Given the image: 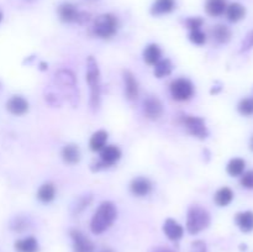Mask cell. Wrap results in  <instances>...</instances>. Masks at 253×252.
Masks as SVG:
<instances>
[{
	"label": "cell",
	"instance_id": "2e32d148",
	"mask_svg": "<svg viewBox=\"0 0 253 252\" xmlns=\"http://www.w3.org/2000/svg\"><path fill=\"white\" fill-rule=\"evenodd\" d=\"M62 160L67 165H77L81 161V148L76 143H68L62 148Z\"/></svg>",
	"mask_w": 253,
	"mask_h": 252
},
{
	"label": "cell",
	"instance_id": "836d02e7",
	"mask_svg": "<svg viewBox=\"0 0 253 252\" xmlns=\"http://www.w3.org/2000/svg\"><path fill=\"white\" fill-rule=\"evenodd\" d=\"M241 185L246 189H253V169L241 175Z\"/></svg>",
	"mask_w": 253,
	"mask_h": 252
},
{
	"label": "cell",
	"instance_id": "1f68e13d",
	"mask_svg": "<svg viewBox=\"0 0 253 252\" xmlns=\"http://www.w3.org/2000/svg\"><path fill=\"white\" fill-rule=\"evenodd\" d=\"M203 24H204V20L199 16L195 17H189V19L185 20V26L193 31V30H202Z\"/></svg>",
	"mask_w": 253,
	"mask_h": 252
},
{
	"label": "cell",
	"instance_id": "603a6c76",
	"mask_svg": "<svg viewBox=\"0 0 253 252\" xmlns=\"http://www.w3.org/2000/svg\"><path fill=\"white\" fill-rule=\"evenodd\" d=\"M226 0H207V2H205V10H207L208 15L212 17L221 16L226 11Z\"/></svg>",
	"mask_w": 253,
	"mask_h": 252
},
{
	"label": "cell",
	"instance_id": "d6986e66",
	"mask_svg": "<svg viewBox=\"0 0 253 252\" xmlns=\"http://www.w3.org/2000/svg\"><path fill=\"white\" fill-rule=\"evenodd\" d=\"M225 14H226L229 21L239 22L246 16V7L240 2H232V4L227 5Z\"/></svg>",
	"mask_w": 253,
	"mask_h": 252
},
{
	"label": "cell",
	"instance_id": "44dd1931",
	"mask_svg": "<svg viewBox=\"0 0 253 252\" xmlns=\"http://www.w3.org/2000/svg\"><path fill=\"white\" fill-rule=\"evenodd\" d=\"M162 59V51H161L160 46L156 43H151L143 49V61L148 64V66H155L158 61Z\"/></svg>",
	"mask_w": 253,
	"mask_h": 252
},
{
	"label": "cell",
	"instance_id": "8d00e7d4",
	"mask_svg": "<svg viewBox=\"0 0 253 252\" xmlns=\"http://www.w3.org/2000/svg\"><path fill=\"white\" fill-rule=\"evenodd\" d=\"M150 252H174L173 250L168 249V247H163V246H160V247H155V249L151 250Z\"/></svg>",
	"mask_w": 253,
	"mask_h": 252
},
{
	"label": "cell",
	"instance_id": "5b68a950",
	"mask_svg": "<svg viewBox=\"0 0 253 252\" xmlns=\"http://www.w3.org/2000/svg\"><path fill=\"white\" fill-rule=\"evenodd\" d=\"M119 20L113 14H103L94 21L93 31L95 36L103 40H109L118 34Z\"/></svg>",
	"mask_w": 253,
	"mask_h": 252
},
{
	"label": "cell",
	"instance_id": "4fadbf2b",
	"mask_svg": "<svg viewBox=\"0 0 253 252\" xmlns=\"http://www.w3.org/2000/svg\"><path fill=\"white\" fill-rule=\"evenodd\" d=\"M79 12L81 11L78 10V7L69 1L62 2L58 6L59 19L63 22H66V24H72V22L78 21Z\"/></svg>",
	"mask_w": 253,
	"mask_h": 252
},
{
	"label": "cell",
	"instance_id": "ab89813d",
	"mask_svg": "<svg viewBox=\"0 0 253 252\" xmlns=\"http://www.w3.org/2000/svg\"><path fill=\"white\" fill-rule=\"evenodd\" d=\"M100 252H114V251L111 249H104L103 251H100Z\"/></svg>",
	"mask_w": 253,
	"mask_h": 252
},
{
	"label": "cell",
	"instance_id": "d4e9b609",
	"mask_svg": "<svg viewBox=\"0 0 253 252\" xmlns=\"http://www.w3.org/2000/svg\"><path fill=\"white\" fill-rule=\"evenodd\" d=\"M211 34L215 41H216L217 43H221V44L227 43V42L231 40V36H232L231 30H230L227 26H225V25H216V26H214Z\"/></svg>",
	"mask_w": 253,
	"mask_h": 252
},
{
	"label": "cell",
	"instance_id": "ac0fdd59",
	"mask_svg": "<svg viewBox=\"0 0 253 252\" xmlns=\"http://www.w3.org/2000/svg\"><path fill=\"white\" fill-rule=\"evenodd\" d=\"M14 249L16 252H39V241L34 236H27L15 241Z\"/></svg>",
	"mask_w": 253,
	"mask_h": 252
},
{
	"label": "cell",
	"instance_id": "f35d334b",
	"mask_svg": "<svg viewBox=\"0 0 253 252\" xmlns=\"http://www.w3.org/2000/svg\"><path fill=\"white\" fill-rule=\"evenodd\" d=\"M250 148H251V151L253 152V135H252L251 140H250Z\"/></svg>",
	"mask_w": 253,
	"mask_h": 252
},
{
	"label": "cell",
	"instance_id": "f1b7e54d",
	"mask_svg": "<svg viewBox=\"0 0 253 252\" xmlns=\"http://www.w3.org/2000/svg\"><path fill=\"white\" fill-rule=\"evenodd\" d=\"M237 110L244 116L253 115V96L252 98H245L237 105Z\"/></svg>",
	"mask_w": 253,
	"mask_h": 252
},
{
	"label": "cell",
	"instance_id": "d590c367",
	"mask_svg": "<svg viewBox=\"0 0 253 252\" xmlns=\"http://www.w3.org/2000/svg\"><path fill=\"white\" fill-rule=\"evenodd\" d=\"M252 47H253V30L246 35V37H245L244 41H242L241 52L249 51V49H251Z\"/></svg>",
	"mask_w": 253,
	"mask_h": 252
},
{
	"label": "cell",
	"instance_id": "9c48e42d",
	"mask_svg": "<svg viewBox=\"0 0 253 252\" xmlns=\"http://www.w3.org/2000/svg\"><path fill=\"white\" fill-rule=\"evenodd\" d=\"M143 114L150 120H158L163 115L162 101L157 96H147L143 101Z\"/></svg>",
	"mask_w": 253,
	"mask_h": 252
},
{
	"label": "cell",
	"instance_id": "8fae6325",
	"mask_svg": "<svg viewBox=\"0 0 253 252\" xmlns=\"http://www.w3.org/2000/svg\"><path fill=\"white\" fill-rule=\"evenodd\" d=\"M6 106V110L9 111L11 115L15 116H21L29 111L30 104L24 96L21 95H12L11 98H9V100L5 104Z\"/></svg>",
	"mask_w": 253,
	"mask_h": 252
},
{
	"label": "cell",
	"instance_id": "ba28073f",
	"mask_svg": "<svg viewBox=\"0 0 253 252\" xmlns=\"http://www.w3.org/2000/svg\"><path fill=\"white\" fill-rule=\"evenodd\" d=\"M182 125L187 128L188 132L194 137L204 140L209 136V130L207 127V124L203 118L199 116H189V115H183L182 120H180Z\"/></svg>",
	"mask_w": 253,
	"mask_h": 252
},
{
	"label": "cell",
	"instance_id": "7c38bea8",
	"mask_svg": "<svg viewBox=\"0 0 253 252\" xmlns=\"http://www.w3.org/2000/svg\"><path fill=\"white\" fill-rule=\"evenodd\" d=\"M130 190L136 197H146L152 192V183L146 177H136L131 180Z\"/></svg>",
	"mask_w": 253,
	"mask_h": 252
},
{
	"label": "cell",
	"instance_id": "484cf974",
	"mask_svg": "<svg viewBox=\"0 0 253 252\" xmlns=\"http://www.w3.org/2000/svg\"><path fill=\"white\" fill-rule=\"evenodd\" d=\"M234 199V192L229 187H222L215 193L214 200L219 207H227Z\"/></svg>",
	"mask_w": 253,
	"mask_h": 252
},
{
	"label": "cell",
	"instance_id": "83f0119b",
	"mask_svg": "<svg viewBox=\"0 0 253 252\" xmlns=\"http://www.w3.org/2000/svg\"><path fill=\"white\" fill-rule=\"evenodd\" d=\"M155 76L157 78H165V77L169 76L173 71V64L170 59H161L155 64Z\"/></svg>",
	"mask_w": 253,
	"mask_h": 252
},
{
	"label": "cell",
	"instance_id": "8992f818",
	"mask_svg": "<svg viewBox=\"0 0 253 252\" xmlns=\"http://www.w3.org/2000/svg\"><path fill=\"white\" fill-rule=\"evenodd\" d=\"M121 150L115 145H106L103 150L100 151V160L96 161L91 165V170L93 172H99L105 168L113 167L114 165L120 161Z\"/></svg>",
	"mask_w": 253,
	"mask_h": 252
},
{
	"label": "cell",
	"instance_id": "ffe728a7",
	"mask_svg": "<svg viewBox=\"0 0 253 252\" xmlns=\"http://www.w3.org/2000/svg\"><path fill=\"white\" fill-rule=\"evenodd\" d=\"M235 221H236V225L242 232L253 231V211H251V210L236 214Z\"/></svg>",
	"mask_w": 253,
	"mask_h": 252
},
{
	"label": "cell",
	"instance_id": "7a4b0ae2",
	"mask_svg": "<svg viewBox=\"0 0 253 252\" xmlns=\"http://www.w3.org/2000/svg\"><path fill=\"white\" fill-rule=\"evenodd\" d=\"M86 83L90 89V108L96 111L101 103V78L98 62L93 56L86 59Z\"/></svg>",
	"mask_w": 253,
	"mask_h": 252
},
{
	"label": "cell",
	"instance_id": "3957f363",
	"mask_svg": "<svg viewBox=\"0 0 253 252\" xmlns=\"http://www.w3.org/2000/svg\"><path fill=\"white\" fill-rule=\"evenodd\" d=\"M211 222V216L207 209L200 205H192L187 214V231L190 235H197L208 229Z\"/></svg>",
	"mask_w": 253,
	"mask_h": 252
},
{
	"label": "cell",
	"instance_id": "e575fe53",
	"mask_svg": "<svg viewBox=\"0 0 253 252\" xmlns=\"http://www.w3.org/2000/svg\"><path fill=\"white\" fill-rule=\"evenodd\" d=\"M190 252H209V251H208V246L204 241H202V240H197V241L192 242V245H190Z\"/></svg>",
	"mask_w": 253,
	"mask_h": 252
},
{
	"label": "cell",
	"instance_id": "e0dca14e",
	"mask_svg": "<svg viewBox=\"0 0 253 252\" xmlns=\"http://www.w3.org/2000/svg\"><path fill=\"white\" fill-rule=\"evenodd\" d=\"M175 0H155L151 6V14L153 16H162L169 14L175 9Z\"/></svg>",
	"mask_w": 253,
	"mask_h": 252
},
{
	"label": "cell",
	"instance_id": "277c9868",
	"mask_svg": "<svg viewBox=\"0 0 253 252\" xmlns=\"http://www.w3.org/2000/svg\"><path fill=\"white\" fill-rule=\"evenodd\" d=\"M54 81L61 86L63 90V95L68 98L69 103L73 106L78 105L79 95L78 89H77V78L74 73L69 69H59L54 74Z\"/></svg>",
	"mask_w": 253,
	"mask_h": 252
},
{
	"label": "cell",
	"instance_id": "f546056e",
	"mask_svg": "<svg viewBox=\"0 0 253 252\" xmlns=\"http://www.w3.org/2000/svg\"><path fill=\"white\" fill-rule=\"evenodd\" d=\"M91 202V195L90 194H85V195H82L77 199V203L73 205V212L74 214H79V212L83 211L84 209L89 207Z\"/></svg>",
	"mask_w": 253,
	"mask_h": 252
},
{
	"label": "cell",
	"instance_id": "9a60e30c",
	"mask_svg": "<svg viewBox=\"0 0 253 252\" xmlns=\"http://www.w3.org/2000/svg\"><path fill=\"white\" fill-rule=\"evenodd\" d=\"M124 85H125V95L128 100H136L138 98V83L135 76L130 71H124Z\"/></svg>",
	"mask_w": 253,
	"mask_h": 252
},
{
	"label": "cell",
	"instance_id": "7402d4cb",
	"mask_svg": "<svg viewBox=\"0 0 253 252\" xmlns=\"http://www.w3.org/2000/svg\"><path fill=\"white\" fill-rule=\"evenodd\" d=\"M108 143V132L105 130H98L91 135L89 140V147L94 152H100Z\"/></svg>",
	"mask_w": 253,
	"mask_h": 252
},
{
	"label": "cell",
	"instance_id": "74e56055",
	"mask_svg": "<svg viewBox=\"0 0 253 252\" xmlns=\"http://www.w3.org/2000/svg\"><path fill=\"white\" fill-rule=\"evenodd\" d=\"M40 67H41L42 71H46V69H47V63H44V62H41V63H40Z\"/></svg>",
	"mask_w": 253,
	"mask_h": 252
},
{
	"label": "cell",
	"instance_id": "52a82bcc",
	"mask_svg": "<svg viewBox=\"0 0 253 252\" xmlns=\"http://www.w3.org/2000/svg\"><path fill=\"white\" fill-rule=\"evenodd\" d=\"M170 94L178 101H187L194 95V84L188 78H178L170 83Z\"/></svg>",
	"mask_w": 253,
	"mask_h": 252
},
{
	"label": "cell",
	"instance_id": "6da1fadb",
	"mask_svg": "<svg viewBox=\"0 0 253 252\" xmlns=\"http://www.w3.org/2000/svg\"><path fill=\"white\" fill-rule=\"evenodd\" d=\"M118 217V209L113 202H103L94 212L90 221V230L93 234L100 235L111 227Z\"/></svg>",
	"mask_w": 253,
	"mask_h": 252
},
{
	"label": "cell",
	"instance_id": "4dcf8cb0",
	"mask_svg": "<svg viewBox=\"0 0 253 252\" xmlns=\"http://www.w3.org/2000/svg\"><path fill=\"white\" fill-rule=\"evenodd\" d=\"M189 40L194 44L202 46L207 42V35L202 31V30H193L189 32Z\"/></svg>",
	"mask_w": 253,
	"mask_h": 252
},
{
	"label": "cell",
	"instance_id": "5bb4252c",
	"mask_svg": "<svg viewBox=\"0 0 253 252\" xmlns=\"http://www.w3.org/2000/svg\"><path fill=\"white\" fill-rule=\"evenodd\" d=\"M163 232L170 241H179L184 235V229L174 219H167L163 224Z\"/></svg>",
	"mask_w": 253,
	"mask_h": 252
},
{
	"label": "cell",
	"instance_id": "4316f807",
	"mask_svg": "<svg viewBox=\"0 0 253 252\" xmlns=\"http://www.w3.org/2000/svg\"><path fill=\"white\" fill-rule=\"evenodd\" d=\"M245 168H246V162L242 158H232L226 166V172L231 177H240L244 174Z\"/></svg>",
	"mask_w": 253,
	"mask_h": 252
},
{
	"label": "cell",
	"instance_id": "d6a6232c",
	"mask_svg": "<svg viewBox=\"0 0 253 252\" xmlns=\"http://www.w3.org/2000/svg\"><path fill=\"white\" fill-rule=\"evenodd\" d=\"M46 101L52 106H61L62 105V98L54 91H47L46 93Z\"/></svg>",
	"mask_w": 253,
	"mask_h": 252
},
{
	"label": "cell",
	"instance_id": "30bf717a",
	"mask_svg": "<svg viewBox=\"0 0 253 252\" xmlns=\"http://www.w3.org/2000/svg\"><path fill=\"white\" fill-rule=\"evenodd\" d=\"M71 239L73 242V250L74 252H94L95 251V246H94L93 241L89 239L86 235L79 230H72L71 231Z\"/></svg>",
	"mask_w": 253,
	"mask_h": 252
},
{
	"label": "cell",
	"instance_id": "cb8c5ba5",
	"mask_svg": "<svg viewBox=\"0 0 253 252\" xmlns=\"http://www.w3.org/2000/svg\"><path fill=\"white\" fill-rule=\"evenodd\" d=\"M37 198L40 202L44 203V204L51 203L56 198V187L53 185V183H43L37 190Z\"/></svg>",
	"mask_w": 253,
	"mask_h": 252
},
{
	"label": "cell",
	"instance_id": "60d3db41",
	"mask_svg": "<svg viewBox=\"0 0 253 252\" xmlns=\"http://www.w3.org/2000/svg\"><path fill=\"white\" fill-rule=\"evenodd\" d=\"M2 20V14H1V11H0V21H1Z\"/></svg>",
	"mask_w": 253,
	"mask_h": 252
}]
</instances>
